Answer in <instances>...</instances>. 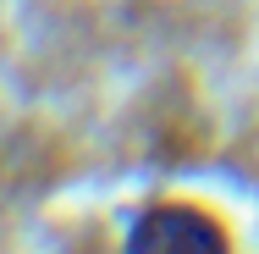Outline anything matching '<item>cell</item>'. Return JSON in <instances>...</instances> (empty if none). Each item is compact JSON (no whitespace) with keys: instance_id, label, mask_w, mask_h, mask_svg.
Listing matches in <instances>:
<instances>
[{"instance_id":"1","label":"cell","mask_w":259,"mask_h":254,"mask_svg":"<svg viewBox=\"0 0 259 254\" xmlns=\"http://www.w3.org/2000/svg\"><path fill=\"white\" fill-rule=\"evenodd\" d=\"M121 254H237V232L215 204L188 194H160L127 215Z\"/></svg>"}]
</instances>
